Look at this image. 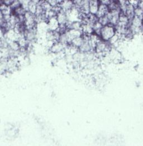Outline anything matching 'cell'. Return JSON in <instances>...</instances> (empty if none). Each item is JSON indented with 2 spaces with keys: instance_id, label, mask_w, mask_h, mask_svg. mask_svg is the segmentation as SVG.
I'll return each instance as SVG.
<instances>
[{
  "instance_id": "cell-1",
  "label": "cell",
  "mask_w": 143,
  "mask_h": 146,
  "mask_svg": "<svg viewBox=\"0 0 143 146\" xmlns=\"http://www.w3.org/2000/svg\"><path fill=\"white\" fill-rule=\"evenodd\" d=\"M115 34H116L115 27L111 25H108L102 27L101 30L100 37L102 40L107 42Z\"/></svg>"
},
{
  "instance_id": "cell-2",
  "label": "cell",
  "mask_w": 143,
  "mask_h": 146,
  "mask_svg": "<svg viewBox=\"0 0 143 146\" xmlns=\"http://www.w3.org/2000/svg\"><path fill=\"white\" fill-rule=\"evenodd\" d=\"M24 35H20L17 34L13 29H10L6 31V33L4 34V36L7 41H18L19 38L21 36Z\"/></svg>"
},
{
  "instance_id": "cell-3",
  "label": "cell",
  "mask_w": 143,
  "mask_h": 146,
  "mask_svg": "<svg viewBox=\"0 0 143 146\" xmlns=\"http://www.w3.org/2000/svg\"><path fill=\"white\" fill-rule=\"evenodd\" d=\"M108 57L110 60L114 62L119 61L121 59V54L119 51L115 48H111L108 52Z\"/></svg>"
},
{
  "instance_id": "cell-4",
  "label": "cell",
  "mask_w": 143,
  "mask_h": 146,
  "mask_svg": "<svg viewBox=\"0 0 143 146\" xmlns=\"http://www.w3.org/2000/svg\"><path fill=\"white\" fill-rule=\"evenodd\" d=\"M47 24H48L49 31H57L59 27V24L58 22L56 16L48 19L47 21Z\"/></svg>"
},
{
  "instance_id": "cell-5",
  "label": "cell",
  "mask_w": 143,
  "mask_h": 146,
  "mask_svg": "<svg viewBox=\"0 0 143 146\" xmlns=\"http://www.w3.org/2000/svg\"><path fill=\"white\" fill-rule=\"evenodd\" d=\"M60 7L64 12H67L71 10L74 6L73 1H69V0H64L61 1L59 4Z\"/></svg>"
},
{
  "instance_id": "cell-6",
  "label": "cell",
  "mask_w": 143,
  "mask_h": 146,
  "mask_svg": "<svg viewBox=\"0 0 143 146\" xmlns=\"http://www.w3.org/2000/svg\"><path fill=\"white\" fill-rule=\"evenodd\" d=\"M67 46L62 44L59 41H57L54 43L53 45L50 50L54 54H58L59 52L64 51Z\"/></svg>"
},
{
  "instance_id": "cell-7",
  "label": "cell",
  "mask_w": 143,
  "mask_h": 146,
  "mask_svg": "<svg viewBox=\"0 0 143 146\" xmlns=\"http://www.w3.org/2000/svg\"><path fill=\"white\" fill-rule=\"evenodd\" d=\"M129 26L135 27V28L143 29L142 18L140 17H138L135 16L130 21Z\"/></svg>"
},
{
  "instance_id": "cell-8",
  "label": "cell",
  "mask_w": 143,
  "mask_h": 146,
  "mask_svg": "<svg viewBox=\"0 0 143 146\" xmlns=\"http://www.w3.org/2000/svg\"><path fill=\"white\" fill-rule=\"evenodd\" d=\"M90 13L91 15H96L97 13L98 12V7L100 6V1L96 0H92L90 1Z\"/></svg>"
},
{
  "instance_id": "cell-9",
  "label": "cell",
  "mask_w": 143,
  "mask_h": 146,
  "mask_svg": "<svg viewBox=\"0 0 143 146\" xmlns=\"http://www.w3.org/2000/svg\"><path fill=\"white\" fill-rule=\"evenodd\" d=\"M58 22L60 25H66L68 22V17L67 13L63 10H61L57 14L56 16Z\"/></svg>"
},
{
  "instance_id": "cell-10",
  "label": "cell",
  "mask_w": 143,
  "mask_h": 146,
  "mask_svg": "<svg viewBox=\"0 0 143 146\" xmlns=\"http://www.w3.org/2000/svg\"><path fill=\"white\" fill-rule=\"evenodd\" d=\"M108 11H109V9H108V7L107 6L105 5L104 4L100 3L99 7H98V12L96 14V16L99 19L100 17L107 15Z\"/></svg>"
},
{
  "instance_id": "cell-11",
  "label": "cell",
  "mask_w": 143,
  "mask_h": 146,
  "mask_svg": "<svg viewBox=\"0 0 143 146\" xmlns=\"http://www.w3.org/2000/svg\"><path fill=\"white\" fill-rule=\"evenodd\" d=\"M85 41V40L82 36L78 37L77 38H74L72 41L70 45H71L72 46L77 48H80L83 44Z\"/></svg>"
},
{
  "instance_id": "cell-12",
  "label": "cell",
  "mask_w": 143,
  "mask_h": 146,
  "mask_svg": "<svg viewBox=\"0 0 143 146\" xmlns=\"http://www.w3.org/2000/svg\"><path fill=\"white\" fill-rule=\"evenodd\" d=\"M7 42H8V47L11 50L18 51L20 49V45H19L18 42L7 41Z\"/></svg>"
},
{
  "instance_id": "cell-13",
  "label": "cell",
  "mask_w": 143,
  "mask_h": 146,
  "mask_svg": "<svg viewBox=\"0 0 143 146\" xmlns=\"http://www.w3.org/2000/svg\"><path fill=\"white\" fill-rule=\"evenodd\" d=\"M27 11L24 9V7L21 6L13 10V13L12 14H14L15 15H17L18 16H24V15L25 14V13L27 12Z\"/></svg>"
},
{
  "instance_id": "cell-14",
  "label": "cell",
  "mask_w": 143,
  "mask_h": 146,
  "mask_svg": "<svg viewBox=\"0 0 143 146\" xmlns=\"http://www.w3.org/2000/svg\"><path fill=\"white\" fill-rule=\"evenodd\" d=\"M37 3L35 2V1H31L29 7L27 11L29 12H31L32 13L35 14L36 11V7H37Z\"/></svg>"
},
{
  "instance_id": "cell-15",
  "label": "cell",
  "mask_w": 143,
  "mask_h": 146,
  "mask_svg": "<svg viewBox=\"0 0 143 146\" xmlns=\"http://www.w3.org/2000/svg\"><path fill=\"white\" fill-rule=\"evenodd\" d=\"M98 22L103 26L110 25V19H109L107 15H106L99 18Z\"/></svg>"
},
{
  "instance_id": "cell-16",
  "label": "cell",
  "mask_w": 143,
  "mask_h": 146,
  "mask_svg": "<svg viewBox=\"0 0 143 146\" xmlns=\"http://www.w3.org/2000/svg\"><path fill=\"white\" fill-rule=\"evenodd\" d=\"M134 15L135 16L142 17L143 16V10L139 6H138L135 8L134 10Z\"/></svg>"
},
{
  "instance_id": "cell-17",
  "label": "cell",
  "mask_w": 143,
  "mask_h": 146,
  "mask_svg": "<svg viewBox=\"0 0 143 146\" xmlns=\"http://www.w3.org/2000/svg\"><path fill=\"white\" fill-rule=\"evenodd\" d=\"M21 2H20V1H17V0H14L13 3H12L11 6V7L12 9V10L19 7L20 6H21Z\"/></svg>"
},
{
  "instance_id": "cell-18",
  "label": "cell",
  "mask_w": 143,
  "mask_h": 146,
  "mask_svg": "<svg viewBox=\"0 0 143 146\" xmlns=\"http://www.w3.org/2000/svg\"><path fill=\"white\" fill-rule=\"evenodd\" d=\"M129 3L132 6H134L135 8L138 7L139 6V1H136V0H130L128 1Z\"/></svg>"
},
{
  "instance_id": "cell-19",
  "label": "cell",
  "mask_w": 143,
  "mask_h": 146,
  "mask_svg": "<svg viewBox=\"0 0 143 146\" xmlns=\"http://www.w3.org/2000/svg\"><path fill=\"white\" fill-rule=\"evenodd\" d=\"M13 1L14 0H3L1 1V2L7 6H11Z\"/></svg>"
}]
</instances>
